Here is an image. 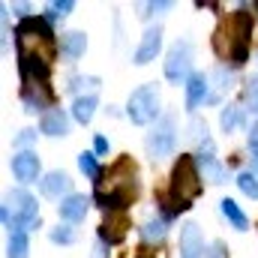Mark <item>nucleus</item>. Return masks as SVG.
Here are the masks:
<instances>
[{
    "mask_svg": "<svg viewBox=\"0 0 258 258\" xmlns=\"http://www.w3.org/2000/svg\"><path fill=\"white\" fill-rule=\"evenodd\" d=\"M15 36H18V54L51 60V54H54V36H51V27H48L45 18H21Z\"/></svg>",
    "mask_w": 258,
    "mask_h": 258,
    "instance_id": "f03ea898",
    "label": "nucleus"
},
{
    "mask_svg": "<svg viewBox=\"0 0 258 258\" xmlns=\"http://www.w3.org/2000/svg\"><path fill=\"white\" fill-rule=\"evenodd\" d=\"M126 228H129L126 210H105V222L99 228V237L108 240V243H120L126 237Z\"/></svg>",
    "mask_w": 258,
    "mask_h": 258,
    "instance_id": "1a4fd4ad",
    "label": "nucleus"
},
{
    "mask_svg": "<svg viewBox=\"0 0 258 258\" xmlns=\"http://www.w3.org/2000/svg\"><path fill=\"white\" fill-rule=\"evenodd\" d=\"M42 132L45 135H66L69 132V117H66L60 108H54V111H48L45 117H42Z\"/></svg>",
    "mask_w": 258,
    "mask_h": 258,
    "instance_id": "f3484780",
    "label": "nucleus"
},
{
    "mask_svg": "<svg viewBox=\"0 0 258 258\" xmlns=\"http://www.w3.org/2000/svg\"><path fill=\"white\" fill-rule=\"evenodd\" d=\"M219 204H222V213H225V219H228V222H231L237 231H246V228H249V219H246V213L237 207V201H231V198H222Z\"/></svg>",
    "mask_w": 258,
    "mask_h": 258,
    "instance_id": "6ab92c4d",
    "label": "nucleus"
},
{
    "mask_svg": "<svg viewBox=\"0 0 258 258\" xmlns=\"http://www.w3.org/2000/svg\"><path fill=\"white\" fill-rule=\"evenodd\" d=\"M192 66V45L189 42H174L168 57H165V78L168 81H183Z\"/></svg>",
    "mask_w": 258,
    "mask_h": 258,
    "instance_id": "6e6552de",
    "label": "nucleus"
},
{
    "mask_svg": "<svg viewBox=\"0 0 258 258\" xmlns=\"http://www.w3.org/2000/svg\"><path fill=\"white\" fill-rule=\"evenodd\" d=\"M165 237V219H150L147 225H144V240H162Z\"/></svg>",
    "mask_w": 258,
    "mask_h": 258,
    "instance_id": "393cba45",
    "label": "nucleus"
},
{
    "mask_svg": "<svg viewBox=\"0 0 258 258\" xmlns=\"http://www.w3.org/2000/svg\"><path fill=\"white\" fill-rule=\"evenodd\" d=\"M237 186H240V192L249 195V198H258V177L252 171H243L240 177H237Z\"/></svg>",
    "mask_w": 258,
    "mask_h": 258,
    "instance_id": "5701e85b",
    "label": "nucleus"
},
{
    "mask_svg": "<svg viewBox=\"0 0 258 258\" xmlns=\"http://www.w3.org/2000/svg\"><path fill=\"white\" fill-rule=\"evenodd\" d=\"M219 33L228 36V57L234 63H243L249 51V36H252V15L246 9H237L228 21L219 24Z\"/></svg>",
    "mask_w": 258,
    "mask_h": 258,
    "instance_id": "20e7f679",
    "label": "nucleus"
},
{
    "mask_svg": "<svg viewBox=\"0 0 258 258\" xmlns=\"http://www.w3.org/2000/svg\"><path fill=\"white\" fill-rule=\"evenodd\" d=\"M207 258H225V246H222V243H213L210 252H207Z\"/></svg>",
    "mask_w": 258,
    "mask_h": 258,
    "instance_id": "c85d7f7f",
    "label": "nucleus"
},
{
    "mask_svg": "<svg viewBox=\"0 0 258 258\" xmlns=\"http://www.w3.org/2000/svg\"><path fill=\"white\" fill-rule=\"evenodd\" d=\"M252 174H255V177H258V153H255V156H252Z\"/></svg>",
    "mask_w": 258,
    "mask_h": 258,
    "instance_id": "2f4dec72",
    "label": "nucleus"
},
{
    "mask_svg": "<svg viewBox=\"0 0 258 258\" xmlns=\"http://www.w3.org/2000/svg\"><path fill=\"white\" fill-rule=\"evenodd\" d=\"M84 48H87L84 33L72 30V33H63V36H60V54H63L66 60H78V57L84 54Z\"/></svg>",
    "mask_w": 258,
    "mask_h": 258,
    "instance_id": "2eb2a0df",
    "label": "nucleus"
},
{
    "mask_svg": "<svg viewBox=\"0 0 258 258\" xmlns=\"http://www.w3.org/2000/svg\"><path fill=\"white\" fill-rule=\"evenodd\" d=\"M198 168H201V174H204V180H210V183H216V186H222L225 183V168L213 159V156H198Z\"/></svg>",
    "mask_w": 258,
    "mask_h": 258,
    "instance_id": "a211bd4d",
    "label": "nucleus"
},
{
    "mask_svg": "<svg viewBox=\"0 0 258 258\" xmlns=\"http://www.w3.org/2000/svg\"><path fill=\"white\" fill-rule=\"evenodd\" d=\"M51 240L54 243H72L75 240V231L69 225H57V228H51Z\"/></svg>",
    "mask_w": 258,
    "mask_h": 258,
    "instance_id": "a878e982",
    "label": "nucleus"
},
{
    "mask_svg": "<svg viewBox=\"0 0 258 258\" xmlns=\"http://www.w3.org/2000/svg\"><path fill=\"white\" fill-rule=\"evenodd\" d=\"M180 258H204V243H201V231L195 222H186L180 228Z\"/></svg>",
    "mask_w": 258,
    "mask_h": 258,
    "instance_id": "f8f14e48",
    "label": "nucleus"
},
{
    "mask_svg": "<svg viewBox=\"0 0 258 258\" xmlns=\"http://www.w3.org/2000/svg\"><path fill=\"white\" fill-rule=\"evenodd\" d=\"M93 111H96V96H78L75 105H72V114H75L78 123H90Z\"/></svg>",
    "mask_w": 258,
    "mask_h": 258,
    "instance_id": "aec40b11",
    "label": "nucleus"
},
{
    "mask_svg": "<svg viewBox=\"0 0 258 258\" xmlns=\"http://www.w3.org/2000/svg\"><path fill=\"white\" fill-rule=\"evenodd\" d=\"M72 9V0H60V3H48V18H63Z\"/></svg>",
    "mask_w": 258,
    "mask_h": 258,
    "instance_id": "bb28decb",
    "label": "nucleus"
},
{
    "mask_svg": "<svg viewBox=\"0 0 258 258\" xmlns=\"http://www.w3.org/2000/svg\"><path fill=\"white\" fill-rule=\"evenodd\" d=\"M78 168H81L87 177L99 180V165H96V156H93V153H81V156H78Z\"/></svg>",
    "mask_w": 258,
    "mask_h": 258,
    "instance_id": "b1692460",
    "label": "nucleus"
},
{
    "mask_svg": "<svg viewBox=\"0 0 258 258\" xmlns=\"http://www.w3.org/2000/svg\"><path fill=\"white\" fill-rule=\"evenodd\" d=\"M6 204H12L15 228H39V213H36L33 195H27L24 189H12L6 195Z\"/></svg>",
    "mask_w": 258,
    "mask_h": 258,
    "instance_id": "0eeeda50",
    "label": "nucleus"
},
{
    "mask_svg": "<svg viewBox=\"0 0 258 258\" xmlns=\"http://www.w3.org/2000/svg\"><path fill=\"white\" fill-rule=\"evenodd\" d=\"M39 186H42V195H48V198H60V195L69 198L72 180H69V174H63V171H51V174H45V180Z\"/></svg>",
    "mask_w": 258,
    "mask_h": 258,
    "instance_id": "ddd939ff",
    "label": "nucleus"
},
{
    "mask_svg": "<svg viewBox=\"0 0 258 258\" xmlns=\"http://www.w3.org/2000/svg\"><path fill=\"white\" fill-rule=\"evenodd\" d=\"M27 249H30V243H27V234L24 231H12L9 234V258H27Z\"/></svg>",
    "mask_w": 258,
    "mask_h": 258,
    "instance_id": "412c9836",
    "label": "nucleus"
},
{
    "mask_svg": "<svg viewBox=\"0 0 258 258\" xmlns=\"http://www.w3.org/2000/svg\"><path fill=\"white\" fill-rule=\"evenodd\" d=\"M156 111H159V87L156 84H144V87L132 90L126 105V114L132 123L144 126V123H150L156 117Z\"/></svg>",
    "mask_w": 258,
    "mask_h": 258,
    "instance_id": "39448f33",
    "label": "nucleus"
},
{
    "mask_svg": "<svg viewBox=\"0 0 258 258\" xmlns=\"http://www.w3.org/2000/svg\"><path fill=\"white\" fill-rule=\"evenodd\" d=\"M33 141H36V132H33V129H24V132L15 138V144H18V147H27V144H33Z\"/></svg>",
    "mask_w": 258,
    "mask_h": 258,
    "instance_id": "cd10ccee",
    "label": "nucleus"
},
{
    "mask_svg": "<svg viewBox=\"0 0 258 258\" xmlns=\"http://www.w3.org/2000/svg\"><path fill=\"white\" fill-rule=\"evenodd\" d=\"M207 99V78L204 75H189L186 81V108H195Z\"/></svg>",
    "mask_w": 258,
    "mask_h": 258,
    "instance_id": "dca6fc26",
    "label": "nucleus"
},
{
    "mask_svg": "<svg viewBox=\"0 0 258 258\" xmlns=\"http://www.w3.org/2000/svg\"><path fill=\"white\" fill-rule=\"evenodd\" d=\"M249 147H252V150L258 153V123H255L252 129H249Z\"/></svg>",
    "mask_w": 258,
    "mask_h": 258,
    "instance_id": "c756f323",
    "label": "nucleus"
},
{
    "mask_svg": "<svg viewBox=\"0 0 258 258\" xmlns=\"http://www.w3.org/2000/svg\"><path fill=\"white\" fill-rule=\"evenodd\" d=\"M174 144H177V132H174V117H162L156 129L147 135V150L153 159H165L174 153Z\"/></svg>",
    "mask_w": 258,
    "mask_h": 258,
    "instance_id": "423d86ee",
    "label": "nucleus"
},
{
    "mask_svg": "<svg viewBox=\"0 0 258 258\" xmlns=\"http://www.w3.org/2000/svg\"><path fill=\"white\" fill-rule=\"evenodd\" d=\"M159 48H162V27H150V30L144 33L141 45L135 48V63L144 66V63H150V60H156Z\"/></svg>",
    "mask_w": 258,
    "mask_h": 258,
    "instance_id": "9b49d317",
    "label": "nucleus"
},
{
    "mask_svg": "<svg viewBox=\"0 0 258 258\" xmlns=\"http://www.w3.org/2000/svg\"><path fill=\"white\" fill-rule=\"evenodd\" d=\"M87 207H90V201L84 195H69V198L60 201V216H63L66 222H78V219H84Z\"/></svg>",
    "mask_w": 258,
    "mask_h": 258,
    "instance_id": "4468645a",
    "label": "nucleus"
},
{
    "mask_svg": "<svg viewBox=\"0 0 258 258\" xmlns=\"http://www.w3.org/2000/svg\"><path fill=\"white\" fill-rule=\"evenodd\" d=\"M219 123L225 132H234V129L243 123V114H240V105H225L222 108V117H219Z\"/></svg>",
    "mask_w": 258,
    "mask_h": 258,
    "instance_id": "4be33fe9",
    "label": "nucleus"
},
{
    "mask_svg": "<svg viewBox=\"0 0 258 258\" xmlns=\"http://www.w3.org/2000/svg\"><path fill=\"white\" fill-rule=\"evenodd\" d=\"M195 165L198 162H195L192 156H180L177 165H174V171H171V201H174V213L186 210L195 198L201 195V174H198Z\"/></svg>",
    "mask_w": 258,
    "mask_h": 258,
    "instance_id": "7ed1b4c3",
    "label": "nucleus"
},
{
    "mask_svg": "<svg viewBox=\"0 0 258 258\" xmlns=\"http://www.w3.org/2000/svg\"><path fill=\"white\" fill-rule=\"evenodd\" d=\"M105 150H108V138L96 135V153H105Z\"/></svg>",
    "mask_w": 258,
    "mask_h": 258,
    "instance_id": "7c9ffc66",
    "label": "nucleus"
},
{
    "mask_svg": "<svg viewBox=\"0 0 258 258\" xmlns=\"http://www.w3.org/2000/svg\"><path fill=\"white\" fill-rule=\"evenodd\" d=\"M12 174L21 180V183H30L39 177V156L33 150H21L12 156Z\"/></svg>",
    "mask_w": 258,
    "mask_h": 258,
    "instance_id": "9d476101",
    "label": "nucleus"
},
{
    "mask_svg": "<svg viewBox=\"0 0 258 258\" xmlns=\"http://www.w3.org/2000/svg\"><path fill=\"white\" fill-rule=\"evenodd\" d=\"M108 189H96V201L105 210H126V204L135 201L138 195V180H135V165L132 159H120L105 171Z\"/></svg>",
    "mask_w": 258,
    "mask_h": 258,
    "instance_id": "f257e3e1",
    "label": "nucleus"
}]
</instances>
